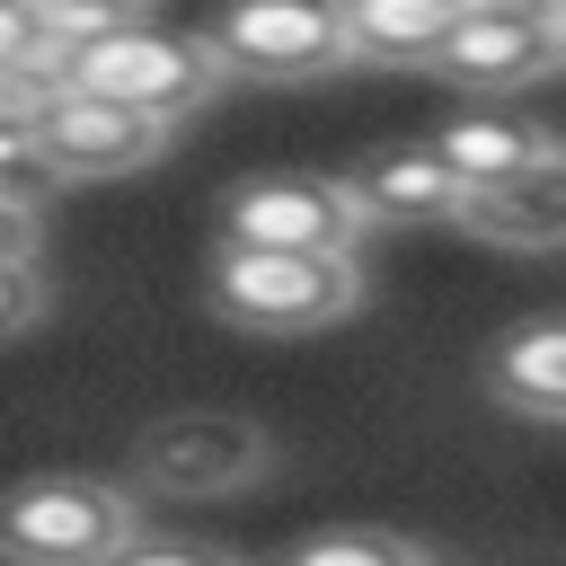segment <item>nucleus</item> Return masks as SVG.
Here are the masks:
<instances>
[{
	"instance_id": "obj_1",
	"label": "nucleus",
	"mask_w": 566,
	"mask_h": 566,
	"mask_svg": "<svg viewBox=\"0 0 566 566\" xmlns=\"http://www.w3.org/2000/svg\"><path fill=\"white\" fill-rule=\"evenodd\" d=\"M212 310L248 336H318L363 310V256H318V248H212Z\"/></svg>"
},
{
	"instance_id": "obj_2",
	"label": "nucleus",
	"mask_w": 566,
	"mask_h": 566,
	"mask_svg": "<svg viewBox=\"0 0 566 566\" xmlns=\"http://www.w3.org/2000/svg\"><path fill=\"white\" fill-rule=\"evenodd\" d=\"M53 71L80 80V88L124 97V106H142V115H168V124H186L195 106H212L221 80H230L203 35H177V27H150V18H106V27L62 35Z\"/></svg>"
},
{
	"instance_id": "obj_3",
	"label": "nucleus",
	"mask_w": 566,
	"mask_h": 566,
	"mask_svg": "<svg viewBox=\"0 0 566 566\" xmlns=\"http://www.w3.org/2000/svg\"><path fill=\"white\" fill-rule=\"evenodd\" d=\"M142 495L88 469H53V478H18L0 495V557L18 566H97L133 539Z\"/></svg>"
},
{
	"instance_id": "obj_4",
	"label": "nucleus",
	"mask_w": 566,
	"mask_h": 566,
	"mask_svg": "<svg viewBox=\"0 0 566 566\" xmlns=\"http://www.w3.org/2000/svg\"><path fill=\"white\" fill-rule=\"evenodd\" d=\"M221 239H248V248H318V256H363L371 212L354 203V186H345V177L265 168V177H239V186L221 195Z\"/></svg>"
},
{
	"instance_id": "obj_5",
	"label": "nucleus",
	"mask_w": 566,
	"mask_h": 566,
	"mask_svg": "<svg viewBox=\"0 0 566 566\" xmlns=\"http://www.w3.org/2000/svg\"><path fill=\"white\" fill-rule=\"evenodd\" d=\"M274 469V442L265 424L248 416H159L142 442H133V495H168V504H212V495H239Z\"/></svg>"
},
{
	"instance_id": "obj_6",
	"label": "nucleus",
	"mask_w": 566,
	"mask_h": 566,
	"mask_svg": "<svg viewBox=\"0 0 566 566\" xmlns=\"http://www.w3.org/2000/svg\"><path fill=\"white\" fill-rule=\"evenodd\" d=\"M203 44H212V62L230 80H274V88L283 80H336V71H354L336 0H230L203 27Z\"/></svg>"
},
{
	"instance_id": "obj_7",
	"label": "nucleus",
	"mask_w": 566,
	"mask_h": 566,
	"mask_svg": "<svg viewBox=\"0 0 566 566\" xmlns=\"http://www.w3.org/2000/svg\"><path fill=\"white\" fill-rule=\"evenodd\" d=\"M168 133H177L168 115H142V106H124V97H106V88H80V80H53L44 106H35V142H44V159H53L62 186L150 168V159L168 150Z\"/></svg>"
},
{
	"instance_id": "obj_8",
	"label": "nucleus",
	"mask_w": 566,
	"mask_h": 566,
	"mask_svg": "<svg viewBox=\"0 0 566 566\" xmlns=\"http://www.w3.org/2000/svg\"><path fill=\"white\" fill-rule=\"evenodd\" d=\"M424 71L451 80V88L504 97V88H531V80L566 71V27L557 18H513V9H460Z\"/></svg>"
},
{
	"instance_id": "obj_9",
	"label": "nucleus",
	"mask_w": 566,
	"mask_h": 566,
	"mask_svg": "<svg viewBox=\"0 0 566 566\" xmlns=\"http://www.w3.org/2000/svg\"><path fill=\"white\" fill-rule=\"evenodd\" d=\"M451 230H469L486 248H522V256L566 248V142H539L522 168H504L486 186H460Z\"/></svg>"
},
{
	"instance_id": "obj_10",
	"label": "nucleus",
	"mask_w": 566,
	"mask_h": 566,
	"mask_svg": "<svg viewBox=\"0 0 566 566\" xmlns=\"http://www.w3.org/2000/svg\"><path fill=\"white\" fill-rule=\"evenodd\" d=\"M354 203L371 212V230L380 221H398V230H416V221H451L460 212V177L433 159V142H398V150H371L354 177Z\"/></svg>"
},
{
	"instance_id": "obj_11",
	"label": "nucleus",
	"mask_w": 566,
	"mask_h": 566,
	"mask_svg": "<svg viewBox=\"0 0 566 566\" xmlns=\"http://www.w3.org/2000/svg\"><path fill=\"white\" fill-rule=\"evenodd\" d=\"M486 389L531 424H566V310L504 327L495 354H486Z\"/></svg>"
},
{
	"instance_id": "obj_12",
	"label": "nucleus",
	"mask_w": 566,
	"mask_h": 566,
	"mask_svg": "<svg viewBox=\"0 0 566 566\" xmlns=\"http://www.w3.org/2000/svg\"><path fill=\"white\" fill-rule=\"evenodd\" d=\"M345 18V53L371 71H424L442 27L460 18V0H336Z\"/></svg>"
},
{
	"instance_id": "obj_13",
	"label": "nucleus",
	"mask_w": 566,
	"mask_h": 566,
	"mask_svg": "<svg viewBox=\"0 0 566 566\" xmlns=\"http://www.w3.org/2000/svg\"><path fill=\"white\" fill-rule=\"evenodd\" d=\"M539 142H548V133H539L531 115H504V106H469V115H451V124L433 133V159H442L460 186H486V177L522 168Z\"/></svg>"
},
{
	"instance_id": "obj_14",
	"label": "nucleus",
	"mask_w": 566,
	"mask_h": 566,
	"mask_svg": "<svg viewBox=\"0 0 566 566\" xmlns=\"http://www.w3.org/2000/svg\"><path fill=\"white\" fill-rule=\"evenodd\" d=\"M292 557H301V566H424L433 548H424V539H407V531L336 522V531H310V539H292Z\"/></svg>"
},
{
	"instance_id": "obj_15",
	"label": "nucleus",
	"mask_w": 566,
	"mask_h": 566,
	"mask_svg": "<svg viewBox=\"0 0 566 566\" xmlns=\"http://www.w3.org/2000/svg\"><path fill=\"white\" fill-rule=\"evenodd\" d=\"M0 195H18L35 212L62 195V177H53L44 142H35V106H9V97H0Z\"/></svg>"
},
{
	"instance_id": "obj_16",
	"label": "nucleus",
	"mask_w": 566,
	"mask_h": 566,
	"mask_svg": "<svg viewBox=\"0 0 566 566\" xmlns=\"http://www.w3.org/2000/svg\"><path fill=\"white\" fill-rule=\"evenodd\" d=\"M53 53H62V35H53L27 0H0V71H9V62H44V71H53ZM53 80H62V71H53Z\"/></svg>"
},
{
	"instance_id": "obj_17",
	"label": "nucleus",
	"mask_w": 566,
	"mask_h": 566,
	"mask_svg": "<svg viewBox=\"0 0 566 566\" xmlns=\"http://www.w3.org/2000/svg\"><path fill=\"white\" fill-rule=\"evenodd\" d=\"M35 318H44V283H35V256H18V265H0V345L27 336Z\"/></svg>"
},
{
	"instance_id": "obj_18",
	"label": "nucleus",
	"mask_w": 566,
	"mask_h": 566,
	"mask_svg": "<svg viewBox=\"0 0 566 566\" xmlns=\"http://www.w3.org/2000/svg\"><path fill=\"white\" fill-rule=\"evenodd\" d=\"M53 35H80V27H106V18H142L150 0H27Z\"/></svg>"
},
{
	"instance_id": "obj_19",
	"label": "nucleus",
	"mask_w": 566,
	"mask_h": 566,
	"mask_svg": "<svg viewBox=\"0 0 566 566\" xmlns=\"http://www.w3.org/2000/svg\"><path fill=\"white\" fill-rule=\"evenodd\" d=\"M18 256H35V203L0 195V265H18Z\"/></svg>"
},
{
	"instance_id": "obj_20",
	"label": "nucleus",
	"mask_w": 566,
	"mask_h": 566,
	"mask_svg": "<svg viewBox=\"0 0 566 566\" xmlns=\"http://www.w3.org/2000/svg\"><path fill=\"white\" fill-rule=\"evenodd\" d=\"M460 9H513V18H566V0H460Z\"/></svg>"
},
{
	"instance_id": "obj_21",
	"label": "nucleus",
	"mask_w": 566,
	"mask_h": 566,
	"mask_svg": "<svg viewBox=\"0 0 566 566\" xmlns=\"http://www.w3.org/2000/svg\"><path fill=\"white\" fill-rule=\"evenodd\" d=\"M557 27H566V18H557Z\"/></svg>"
}]
</instances>
